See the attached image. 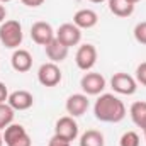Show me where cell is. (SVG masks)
I'll use <instances>...</instances> for the list:
<instances>
[{"label": "cell", "mask_w": 146, "mask_h": 146, "mask_svg": "<svg viewBox=\"0 0 146 146\" xmlns=\"http://www.w3.org/2000/svg\"><path fill=\"white\" fill-rule=\"evenodd\" d=\"M44 49H46V56L49 58V61H53V63H61V61L66 60L70 48H66L65 44H61V42L54 37L53 41H49V42L44 46Z\"/></svg>", "instance_id": "5bb4252c"}, {"label": "cell", "mask_w": 146, "mask_h": 146, "mask_svg": "<svg viewBox=\"0 0 146 146\" xmlns=\"http://www.w3.org/2000/svg\"><path fill=\"white\" fill-rule=\"evenodd\" d=\"M54 37L61 44H65L66 48H72V46H76L80 42V39H82V29L76 27L73 22H66V24H61L58 27Z\"/></svg>", "instance_id": "5b68a950"}, {"label": "cell", "mask_w": 146, "mask_h": 146, "mask_svg": "<svg viewBox=\"0 0 146 146\" xmlns=\"http://www.w3.org/2000/svg\"><path fill=\"white\" fill-rule=\"evenodd\" d=\"M24 5H27V7H39V5H42L44 3V0H21Z\"/></svg>", "instance_id": "484cf974"}, {"label": "cell", "mask_w": 146, "mask_h": 146, "mask_svg": "<svg viewBox=\"0 0 146 146\" xmlns=\"http://www.w3.org/2000/svg\"><path fill=\"white\" fill-rule=\"evenodd\" d=\"M80 87L85 92V95H99L106 88V78L100 73L88 72L85 73L80 80Z\"/></svg>", "instance_id": "277c9868"}, {"label": "cell", "mask_w": 146, "mask_h": 146, "mask_svg": "<svg viewBox=\"0 0 146 146\" xmlns=\"http://www.w3.org/2000/svg\"><path fill=\"white\" fill-rule=\"evenodd\" d=\"M27 131H26V127L24 126H21V124H10V126H7L5 129H3V143L5 145H10L12 141H15L17 138H21L22 134H26Z\"/></svg>", "instance_id": "ac0fdd59"}, {"label": "cell", "mask_w": 146, "mask_h": 146, "mask_svg": "<svg viewBox=\"0 0 146 146\" xmlns=\"http://www.w3.org/2000/svg\"><path fill=\"white\" fill-rule=\"evenodd\" d=\"M94 114L102 122H121L126 117V106L114 94H102L95 100Z\"/></svg>", "instance_id": "6da1fadb"}, {"label": "cell", "mask_w": 146, "mask_h": 146, "mask_svg": "<svg viewBox=\"0 0 146 146\" xmlns=\"http://www.w3.org/2000/svg\"><path fill=\"white\" fill-rule=\"evenodd\" d=\"M131 3H138V2H141V0H129Z\"/></svg>", "instance_id": "f546056e"}, {"label": "cell", "mask_w": 146, "mask_h": 146, "mask_svg": "<svg viewBox=\"0 0 146 146\" xmlns=\"http://www.w3.org/2000/svg\"><path fill=\"white\" fill-rule=\"evenodd\" d=\"M0 146H3V134L0 133Z\"/></svg>", "instance_id": "f1b7e54d"}, {"label": "cell", "mask_w": 146, "mask_h": 146, "mask_svg": "<svg viewBox=\"0 0 146 146\" xmlns=\"http://www.w3.org/2000/svg\"><path fill=\"white\" fill-rule=\"evenodd\" d=\"M7 146H31V138L26 133V134H22L21 138H17L15 141H12L10 145H7Z\"/></svg>", "instance_id": "603a6c76"}, {"label": "cell", "mask_w": 146, "mask_h": 146, "mask_svg": "<svg viewBox=\"0 0 146 146\" xmlns=\"http://www.w3.org/2000/svg\"><path fill=\"white\" fill-rule=\"evenodd\" d=\"M5 17H7V10H5V7L0 3V24L5 21Z\"/></svg>", "instance_id": "4316f807"}, {"label": "cell", "mask_w": 146, "mask_h": 146, "mask_svg": "<svg viewBox=\"0 0 146 146\" xmlns=\"http://www.w3.org/2000/svg\"><path fill=\"white\" fill-rule=\"evenodd\" d=\"M31 37L36 44L46 46L49 41L54 39V31H53L51 24H48L44 21H39V22H34L31 26Z\"/></svg>", "instance_id": "9c48e42d"}, {"label": "cell", "mask_w": 146, "mask_h": 146, "mask_svg": "<svg viewBox=\"0 0 146 146\" xmlns=\"http://www.w3.org/2000/svg\"><path fill=\"white\" fill-rule=\"evenodd\" d=\"M54 134L61 136V138H65V139H68L72 143L73 139H76V136H78V124H76V121L72 115L60 117L56 121V126H54Z\"/></svg>", "instance_id": "ba28073f"}, {"label": "cell", "mask_w": 146, "mask_h": 146, "mask_svg": "<svg viewBox=\"0 0 146 146\" xmlns=\"http://www.w3.org/2000/svg\"><path fill=\"white\" fill-rule=\"evenodd\" d=\"M110 87L114 88V92L122 94V95H133L138 88V82L136 78H133L127 73H115L110 78Z\"/></svg>", "instance_id": "52a82bcc"}, {"label": "cell", "mask_w": 146, "mask_h": 146, "mask_svg": "<svg viewBox=\"0 0 146 146\" xmlns=\"http://www.w3.org/2000/svg\"><path fill=\"white\" fill-rule=\"evenodd\" d=\"M61 70L56 63L49 61V63H44L39 66L37 70V80L42 87H56L60 82H61Z\"/></svg>", "instance_id": "3957f363"}, {"label": "cell", "mask_w": 146, "mask_h": 146, "mask_svg": "<svg viewBox=\"0 0 146 146\" xmlns=\"http://www.w3.org/2000/svg\"><path fill=\"white\" fill-rule=\"evenodd\" d=\"M10 63H12V68L19 73H26L31 70L33 66V56L27 49H15L12 53V58H10Z\"/></svg>", "instance_id": "7c38bea8"}, {"label": "cell", "mask_w": 146, "mask_h": 146, "mask_svg": "<svg viewBox=\"0 0 146 146\" xmlns=\"http://www.w3.org/2000/svg\"><path fill=\"white\" fill-rule=\"evenodd\" d=\"M143 133H145V139H146V127H145V129H143Z\"/></svg>", "instance_id": "1f68e13d"}, {"label": "cell", "mask_w": 146, "mask_h": 146, "mask_svg": "<svg viewBox=\"0 0 146 146\" xmlns=\"http://www.w3.org/2000/svg\"><path fill=\"white\" fill-rule=\"evenodd\" d=\"M15 110L12 109L7 102H3V104H0V131H3L7 126H10L12 122H14V114Z\"/></svg>", "instance_id": "d6986e66"}, {"label": "cell", "mask_w": 146, "mask_h": 146, "mask_svg": "<svg viewBox=\"0 0 146 146\" xmlns=\"http://www.w3.org/2000/svg\"><path fill=\"white\" fill-rule=\"evenodd\" d=\"M97 22H99V15L92 9H82L73 15V24L80 29H92L94 26H97Z\"/></svg>", "instance_id": "4fadbf2b"}, {"label": "cell", "mask_w": 146, "mask_h": 146, "mask_svg": "<svg viewBox=\"0 0 146 146\" xmlns=\"http://www.w3.org/2000/svg\"><path fill=\"white\" fill-rule=\"evenodd\" d=\"M134 39L139 44H146V21L136 24V27H134Z\"/></svg>", "instance_id": "44dd1931"}, {"label": "cell", "mask_w": 146, "mask_h": 146, "mask_svg": "<svg viewBox=\"0 0 146 146\" xmlns=\"http://www.w3.org/2000/svg\"><path fill=\"white\" fill-rule=\"evenodd\" d=\"M0 2H3V3H7V2H12V0H0Z\"/></svg>", "instance_id": "4dcf8cb0"}, {"label": "cell", "mask_w": 146, "mask_h": 146, "mask_svg": "<svg viewBox=\"0 0 146 146\" xmlns=\"http://www.w3.org/2000/svg\"><path fill=\"white\" fill-rule=\"evenodd\" d=\"M88 97L85 94H73L66 99V112L72 115V117H80L83 115L87 109H88Z\"/></svg>", "instance_id": "8fae6325"}, {"label": "cell", "mask_w": 146, "mask_h": 146, "mask_svg": "<svg viewBox=\"0 0 146 146\" xmlns=\"http://www.w3.org/2000/svg\"><path fill=\"white\" fill-rule=\"evenodd\" d=\"M129 115H131L133 122H134L138 127L145 129L146 127V102H143V100L134 102V104L131 106V109H129Z\"/></svg>", "instance_id": "2e32d148"}, {"label": "cell", "mask_w": 146, "mask_h": 146, "mask_svg": "<svg viewBox=\"0 0 146 146\" xmlns=\"http://www.w3.org/2000/svg\"><path fill=\"white\" fill-rule=\"evenodd\" d=\"M7 99H9V90H7L5 83H2V82H0V104H3Z\"/></svg>", "instance_id": "d4e9b609"}, {"label": "cell", "mask_w": 146, "mask_h": 146, "mask_svg": "<svg viewBox=\"0 0 146 146\" xmlns=\"http://www.w3.org/2000/svg\"><path fill=\"white\" fill-rule=\"evenodd\" d=\"M109 10L117 17H129L134 12V3L129 0H109Z\"/></svg>", "instance_id": "9a60e30c"}, {"label": "cell", "mask_w": 146, "mask_h": 146, "mask_svg": "<svg viewBox=\"0 0 146 146\" xmlns=\"http://www.w3.org/2000/svg\"><path fill=\"white\" fill-rule=\"evenodd\" d=\"M75 63L80 70L88 72L97 63V49L94 44H82L75 54Z\"/></svg>", "instance_id": "8992f818"}, {"label": "cell", "mask_w": 146, "mask_h": 146, "mask_svg": "<svg viewBox=\"0 0 146 146\" xmlns=\"http://www.w3.org/2000/svg\"><path fill=\"white\" fill-rule=\"evenodd\" d=\"M7 104H9L14 110H27V109L33 107L34 97H33V94L27 92V90H15V92L9 94Z\"/></svg>", "instance_id": "30bf717a"}, {"label": "cell", "mask_w": 146, "mask_h": 146, "mask_svg": "<svg viewBox=\"0 0 146 146\" xmlns=\"http://www.w3.org/2000/svg\"><path fill=\"white\" fill-rule=\"evenodd\" d=\"M104 134L97 129H88L80 136V146H104Z\"/></svg>", "instance_id": "e0dca14e"}, {"label": "cell", "mask_w": 146, "mask_h": 146, "mask_svg": "<svg viewBox=\"0 0 146 146\" xmlns=\"http://www.w3.org/2000/svg\"><path fill=\"white\" fill-rule=\"evenodd\" d=\"M88 2H92V3H102V2H106V0H88Z\"/></svg>", "instance_id": "83f0119b"}, {"label": "cell", "mask_w": 146, "mask_h": 146, "mask_svg": "<svg viewBox=\"0 0 146 146\" xmlns=\"http://www.w3.org/2000/svg\"><path fill=\"white\" fill-rule=\"evenodd\" d=\"M48 146H70V141L68 139H65V138H61V136H53L51 139H49V145Z\"/></svg>", "instance_id": "cb8c5ba5"}, {"label": "cell", "mask_w": 146, "mask_h": 146, "mask_svg": "<svg viewBox=\"0 0 146 146\" xmlns=\"http://www.w3.org/2000/svg\"><path fill=\"white\" fill-rule=\"evenodd\" d=\"M136 82L146 87V61L136 68Z\"/></svg>", "instance_id": "7402d4cb"}, {"label": "cell", "mask_w": 146, "mask_h": 146, "mask_svg": "<svg viewBox=\"0 0 146 146\" xmlns=\"http://www.w3.org/2000/svg\"><path fill=\"white\" fill-rule=\"evenodd\" d=\"M22 26L19 21H3L0 24V41L9 49H19L22 44Z\"/></svg>", "instance_id": "7a4b0ae2"}, {"label": "cell", "mask_w": 146, "mask_h": 146, "mask_svg": "<svg viewBox=\"0 0 146 146\" xmlns=\"http://www.w3.org/2000/svg\"><path fill=\"white\" fill-rule=\"evenodd\" d=\"M139 143H141V139H139L138 133H134V131H126L119 139L121 146H139Z\"/></svg>", "instance_id": "ffe728a7"}]
</instances>
